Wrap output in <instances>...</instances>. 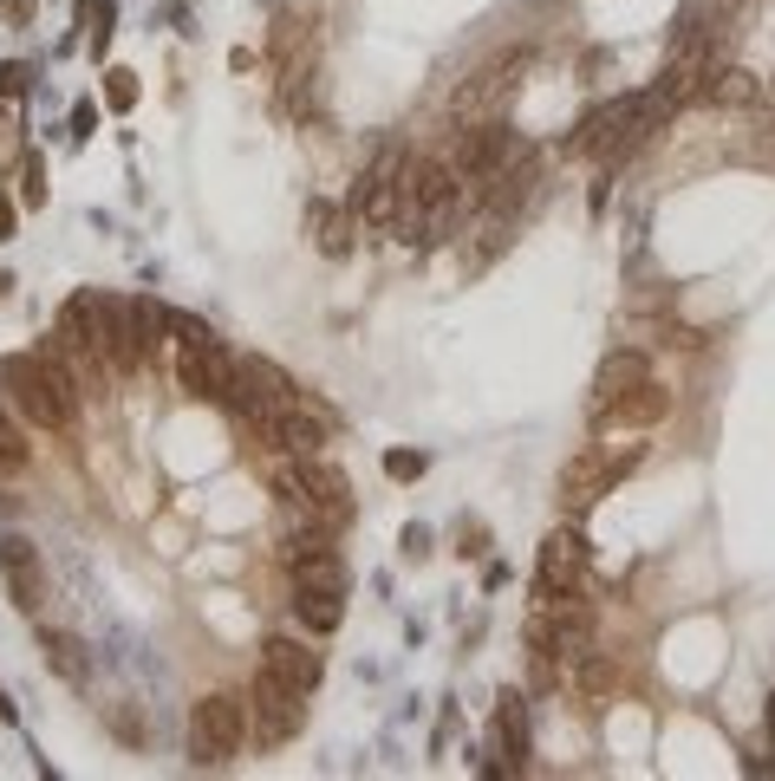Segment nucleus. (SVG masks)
I'll return each instance as SVG.
<instances>
[{"label":"nucleus","instance_id":"nucleus-24","mask_svg":"<svg viewBox=\"0 0 775 781\" xmlns=\"http://www.w3.org/2000/svg\"><path fill=\"white\" fill-rule=\"evenodd\" d=\"M385 476H391V482H417V476H424V456H417V450H391V456H385Z\"/></svg>","mask_w":775,"mask_h":781},{"label":"nucleus","instance_id":"nucleus-30","mask_svg":"<svg viewBox=\"0 0 775 781\" xmlns=\"http://www.w3.org/2000/svg\"><path fill=\"white\" fill-rule=\"evenodd\" d=\"M0 717H13V704H7V697H0Z\"/></svg>","mask_w":775,"mask_h":781},{"label":"nucleus","instance_id":"nucleus-2","mask_svg":"<svg viewBox=\"0 0 775 781\" xmlns=\"http://www.w3.org/2000/svg\"><path fill=\"white\" fill-rule=\"evenodd\" d=\"M457 209H463V176H457V163H437V156L411 163L398 235H404V241H411V235H417V241H443V235L457 228Z\"/></svg>","mask_w":775,"mask_h":781},{"label":"nucleus","instance_id":"nucleus-1","mask_svg":"<svg viewBox=\"0 0 775 781\" xmlns=\"http://www.w3.org/2000/svg\"><path fill=\"white\" fill-rule=\"evenodd\" d=\"M0 385H7L13 411H20L33 430L65 437V430L78 424V391H72V378H65L52 358H39V352H13V358H0Z\"/></svg>","mask_w":775,"mask_h":781},{"label":"nucleus","instance_id":"nucleus-29","mask_svg":"<svg viewBox=\"0 0 775 781\" xmlns=\"http://www.w3.org/2000/svg\"><path fill=\"white\" fill-rule=\"evenodd\" d=\"M770 743H775V704H770Z\"/></svg>","mask_w":775,"mask_h":781},{"label":"nucleus","instance_id":"nucleus-19","mask_svg":"<svg viewBox=\"0 0 775 781\" xmlns=\"http://www.w3.org/2000/svg\"><path fill=\"white\" fill-rule=\"evenodd\" d=\"M293 619H300V632L326 639V632H339L346 606H339V593H300V587H293Z\"/></svg>","mask_w":775,"mask_h":781},{"label":"nucleus","instance_id":"nucleus-3","mask_svg":"<svg viewBox=\"0 0 775 781\" xmlns=\"http://www.w3.org/2000/svg\"><path fill=\"white\" fill-rule=\"evenodd\" d=\"M248 743V697H228V691H209L196 697L189 710V763L196 769H228Z\"/></svg>","mask_w":775,"mask_h":781},{"label":"nucleus","instance_id":"nucleus-22","mask_svg":"<svg viewBox=\"0 0 775 781\" xmlns=\"http://www.w3.org/2000/svg\"><path fill=\"white\" fill-rule=\"evenodd\" d=\"M20 202H26V209H39V202H46V156H39V150H33V156H26V169H20Z\"/></svg>","mask_w":775,"mask_h":781},{"label":"nucleus","instance_id":"nucleus-9","mask_svg":"<svg viewBox=\"0 0 775 781\" xmlns=\"http://www.w3.org/2000/svg\"><path fill=\"white\" fill-rule=\"evenodd\" d=\"M0 574H7V593L20 613H39L46 606V560L26 534H0Z\"/></svg>","mask_w":775,"mask_h":781},{"label":"nucleus","instance_id":"nucleus-12","mask_svg":"<svg viewBox=\"0 0 775 781\" xmlns=\"http://www.w3.org/2000/svg\"><path fill=\"white\" fill-rule=\"evenodd\" d=\"M261 671H267V678H280L287 691H307V697H313V684H320L326 658H320L307 639H287V632H274V639L261 645Z\"/></svg>","mask_w":775,"mask_h":781},{"label":"nucleus","instance_id":"nucleus-18","mask_svg":"<svg viewBox=\"0 0 775 781\" xmlns=\"http://www.w3.org/2000/svg\"><path fill=\"white\" fill-rule=\"evenodd\" d=\"M652 378V358L646 352H607V365H600V378H593V398H613V391H633V385H646Z\"/></svg>","mask_w":775,"mask_h":781},{"label":"nucleus","instance_id":"nucleus-28","mask_svg":"<svg viewBox=\"0 0 775 781\" xmlns=\"http://www.w3.org/2000/svg\"><path fill=\"white\" fill-rule=\"evenodd\" d=\"M0 13H7V20H26V13H33V0H0Z\"/></svg>","mask_w":775,"mask_h":781},{"label":"nucleus","instance_id":"nucleus-26","mask_svg":"<svg viewBox=\"0 0 775 781\" xmlns=\"http://www.w3.org/2000/svg\"><path fill=\"white\" fill-rule=\"evenodd\" d=\"M0 91L20 98V91H26V65H0Z\"/></svg>","mask_w":775,"mask_h":781},{"label":"nucleus","instance_id":"nucleus-5","mask_svg":"<svg viewBox=\"0 0 775 781\" xmlns=\"http://www.w3.org/2000/svg\"><path fill=\"white\" fill-rule=\"evenodd\" d=\"M248 730H254V743L261 749H280V743H293L300 730H307V691H287L280 678H254V691H248Z\"/></svg>","mask_w":775,"mask_h":781},{"label":"nucleus","instance_id":"nucleus-4","mask_svg":"<svg viewBox=\"0 0 775 781\" xmlns=\"http://www.w3.org/2000/svg\"><path fill=\"white\" fill-rule=\"evenodd\" d=\"M404 176H411L404 150H378V156H372V169H365L359 189H352V209H359L365 228L398 235V222H404Z\"/></svg>","mask_w":775,"mask_h":781},{"label":"nucleus","instance_id":"nucleus-20","mask_svg":"<svg viewBox=\"0 0 775 781\" xmlns=\"http://www.w3.org/2000/svg\"><path fill=\"white\" fill-rule=\"evenodd\" d=\"M509 72H522V52H502L489 72H476V85H463V91H457V104H483V98H496V91L509 85Z\"/></svg>","mask_w":775,"mask_h":781},{"label":"nucleus","instance_id":"nucleus-15","mask_svg":"<svg viewBox=\"0 0 775 781\" xmlns=\"http://www.w3.org/2000/svg\"><path fill=\"white\" fill-rule=\"evenodd\" d=\"M567 684H574V697H580V704L607 710V704L620 697V665H613L607 652H580V658L567 665Z\"/></svg>","mask_w":775,"mask_h":781},{"label":"nucleus","instance_id":"nucleus-13","mask_svg":"<svg viewBox=\"0 0 775 781\" xmlns=\"http://www.w3.org/2000/svg\"><path fill=\"white\" fill-rule=\"evenodd\" d=\"M352 228H359V209L352 202H307V235L326 261H346L352 254Z\"/></svg>","mask_w":775,"mask_h":781},{"label":"nucleus","instance_id":"nucleus-16","mask_svg":"<svg viewBox=\"0 0 775 781\" xmlns=\"http://www.w3.org/2000/svg\"><path fill=\"white\" fill-rule=\"evenodd\" d=\"M39 652H46V665H52L72 691L91 684V645H85L78 632H39Z\"/></svg>","mask_w":775,"mask_h":781},{"label":"nucleus","instance_id":"nucleus-14","mask_svg":"<svg viewBox=\"0 0 775 781\" xmlns=\"http://www.w3.org/2000/svg\"><path fill=\"white\" fill-rule=\"evenodd\" d=\"M704 98L724 104V111H763V72H750V65H711Z\"/></svg>","mask_w":775,"mask_h":781},{"label":"nucleus","instance_id":"nucleus-6","mask_svg":"<svg viewBox=\"0 0 775 781\" xmlns=\"http://www.w3.org/2000/svg\"><path fill=\"white\" fill-rule=\"evenodd\" d=\"M522 150H528V143H522L509 124H496V117H489V124H476V130H463V137H457V156H450V163H457V176L483 196V189H489V182H496L515 156H522Z\"/></svg>","mask_w":775,"mask_h":781},{"label":"nucleus","instance_id":"nucleus-10","mask_svg":"<svg viewBox=\"0 0 775 781\" xmlns=\"http://www.w3.org/2000/svg\"><path fill=\"white\" fill-rule=\"evenodd\" d=\"M580 574H587V534H580L574 521H561V528L541 541V560H535V587L561 593V587H580Z\"/></svg>","mask_w":775,"mask_h":781},{"label":"nucleus","instance_id":"nucleus-25","mask_svg":"<svg viewBox=\"0 0 775 781\" xmlns=\"http://www.w3.org/2000/svg\"><path fill=\"white\" fill-rule=\"evenodd\" d=\"M111 730H117V743L143 749V723H137V710H130V704H117V710H111Z\"/></svg>","mask_w":775,"mask_h":781},{"label":"nucleus","instance_id":"nucleus-17","mask_svg":"<svg viewBox=\"0 0 775 781\" xmlns=\"http://www.w3.org/2000/svg\"><path fill=\"white\" fill-rule=\"evenodd\" d=\"M496 749H502V769H528V704L515 691H502L496 704Z\"/></svg>","mask_w":775,"mask_h":781},{"label":"nucleus","instance_id":"nucleus-8","mask_svg":"<svg viewBox=\"0 0 775 781\" xmlns=\"http://www.w3.org/2000/svg\"><path fill=\"white\" fill-rule=\"evenodd\" d=\"M672 417V391L659 385V378H646V385H633V391H613V398H593V430L607 437V430H652V424H665Z\"/></svg>","mask_w":775,"mask_h":781},{"label":"nucleus","instance_id":"nucleus-7","mask_svg":"<svg viewBox=\"0 0 775 781\" xmlns=\"http://www.w3.org/2000/svg\"><path fill=\"white\" fill-rule=\"evenodd\" d=\"M176 385L189 398H209V404H235V358L222 352V339H196V345H176Z\"/></svg>","mask_w":775,"mask_h":781},{"label":"nucleus","instance_id":"nucleus-27","mask_svg":"<svg viewBox=\"0 0 775 781\" xmlns=\"http://www.w3.org/2000/svg\"><path fill=\"white\" fill-rule=\"evenodd\" d=\"M0 241H13V196H0Z\"/></svg>","mask_w":775,"mask_h":781},{"label":"nucleus","instance_id":"nucleus-11","mask_svg":"<svg viewBox=\"0 0 775 781\" xmlns=\"http://www.w3.org/2000/svg\"><path fill=\"white\" fill-rule=\"evenodd\" d=\"M613 482H620V469H613V463H607V450L593 443V450H580V456L561 469V508H567V515H587V508H593Z\"/></svg>","mask_w":775,"mask_h":781},{"label":"nucleus","instance_id":"nucleus-23","mask_svg":"<svg viewBox=\"0 0 775 781\" xmlns=\"http://www.w3.org/2000/svg\"><path fill=\"white\" fill-rule=\"evenodd\" d=\"M104 98H111V111H130L137 104V78L130 72H104Z\"/></svg>","mask_w":775,"mask_h":781},{"label":"nucleus","instance_id":"nucleus-21","mask_svg":"<svg viewBox=\"0 0 775 781\" xmlns=\"http://www.w3.org/2000/svg\"><path fill=\"white\" fill-rule=\"evenodd\" d=\"M26 463H33V443H26V430L0 411V476H20Z\"/></svg>","mask_w":775,"mask_h":781}]
</instances>
